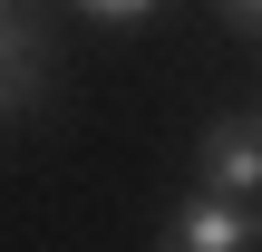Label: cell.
<instances>
[{"instance_id": "6da1fadb", "label": "cell", "mask_w": 262, "mask_h": 252, "mask_svg": "<svg viewBox=\"0 0 262 252\" xmlns=\"http://www.w3.org/2000/svg\"><path fill=\"white\" fill-rule=\"evenodd\" d=\"M146 252H262V194L253 204H224V194H185Z\"/></svg>"}, {"instance_id": "7a4b0ae2", "label": "cell", "mask_w": 262, "mask_h": 252, "mask_svg": "<svg viewBox=\"0 0 262 252\" xmlns=\"http://www.w3.org/2000/svg\"><path fill=\"white\" fill-rule=\"evenodd\" d=\"M194 185L224 204H253L262 194V117H214L194 136Z\"/></svg>"}, {"instance_id": "3957f363", "label": "cell", "mask_w": 262, "mask_h": 252, "mask_svg": "<svg viewBox=\"0 0 262 252\" xmlns=\"http://www.w3.org/2000/svg\"><path fill=\"white\" fill-rule=\"evenodd\" d=\"M39 87H49V39L19 29V19H0V126H19L39 107Z\"/></svg>"}, {"instance_id": "277c9868", "label": "cell", "mask_w": 262, "mask_h": 252, "mask_svg": "<svg viewBox=\"0 0 262 252\" xmlns=\"http://www.w3.org/2000/svg\"><path fill=\"white\" fill-rule=\"evenodd\" d=\"M78 10H88V19H107V29H126V19H146L156 0H78Z\"/></svg>"}, {"instance_id": "5b68a950", "label": "cell", "mask_w": 262, "mask_h": 252, "mask_svg": "<svg viewBox=\"0 0 262 252\" xmlns=\"http://www.w3.org/2000/svg\"><path fill=\"white\" fill-rule=\"evenodd\" d=\"M224 19H233V29H253V39H262V0H224Z\"/></svg>"}, {"instance_id": "8992f818", "label": "cell", "mask_w": 262, "mask_h": 252, "mask_svg": "<svg viewBox=\"0 0 262 252\" xmlns=\"http://www.w3.org/2000/svg\"><path fill=\"white\" fill-rule=\"evenodd\" d=\"M0 19H10V10H0Z\"/></svg>"}]
</instances>
